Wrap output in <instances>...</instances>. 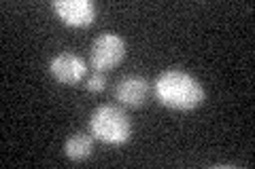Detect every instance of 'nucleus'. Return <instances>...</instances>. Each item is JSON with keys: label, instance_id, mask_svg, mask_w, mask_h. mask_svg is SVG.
Returning a JSON list of instances; mask_svg holds the SVG:
<instances>
[{"label": "nucleus", "instance_id": "nucleus-1", "mask_svg": "<svg viewBox=\"0 0 255 169\" xmlns=\"http://www.w3.org/2000/svg\"><path fill=\"white\" fill-rule=\"evenodd\" d=\"M153 95L162 106L170 110H196L204 102V89L200 80L177 68L162 72L153 83Z\"/></svg>", "mask_w": 255, "mask_h": 169}, {"label": "nucleus", "instance_id": "nucleus-2", "mask_svg": "<svg viewBox=\"0 0 255 169\" xmlns=\"http://www.w3.org/2000/svg\"><path fill=\"white\" fill-rule=\"evenodd\" d=\"M90 133L105 144L122 146L132 138V123L122 108L102 104L90 116Z\"/></svg>", "mask_w": 255, "mask_h": 169}, {"label": "nucleus", "instance_id": "nucleus-3", "mask_svg": "<svg viewBox=\"0 0 255 169\" xmlns=\"http://www.w3.org/2000/svg\"><path fill=\"white\" fill-rule=\"evenodd\" d=\"M126 57V40L115 32H102L90 47V63L96 72L117 68Z\"/></svg>", "mask_w": 255, "mask_h": 169}, {"label": "nucleus", "instance_id": "nucleus-4", "mask_svg": "<svg viewBox=\"0 0 255 169\" xmlns=\"http://www.w3.org/2000/svg\"><path fill=\"white\" fill-rule=\"evenodd\" d=\"M53 13L73 28H87L96 21V4L90 0H53Z\"/></svg>", "mask_w": 255, "mask_h": 169}, {"label": "nucleus", "instance_id": "nucleus-5", "mask_svg": "<svg viewBox=\"0 0 255 169\" xmlns=\"http://www.w3.org/2000/svg\"><path fill=\"white\" fill-rule=\"evenodd\" d=\"M113 95L126 108H140V106H145L149 100L151 85L147 83V78H142L138 74H128L117 80Z\"/></svg>", "mask_w": 255, "mask_h": 169}, {"label": "nucleus", "instance_id": "nucleus-6", "mask_svg": "<svg viewBox=\"0 0 255 169\" xmlns=\"http://www.w3.org/2000/svg\"><path fill=\"white\" fill-rule=\"evenodd\" d=\"M49 74L62 85H77L87 74V63L75 53H60L49 61Z\"/></svg>", "mask_w": 255, "mask_h": 169}, {"label": "nucleus", "instance_id": "nucleus-7", "mask_svg": "<svg viewBox=\"0 0 255 169\" xmlns=\"http://www.w3.org/2000/svg\"><path fill=\"white\" fill-rule=\"evenodd\" d=\"M94 150V135L85 131L70 133L68 140L64 142V155L70 161H85Z\"/></svg>", "mask_w": 255, "mask_h": 169}, {"label": "nucleus", "instance_id": "nucleus-8", "mask_svg": "<svg viewBox=\"0 0 255 169\" xmlns=\"http://www.w3.org/2000/svg\"><path fill=\"white\" fill-rule=\"evenodd\" d=\"M85 89L90 93H100L107 89V76L105 72H94L92 76L85 78Z\"/></svg>", "mask_w": 255, "mask_h": 169}]
</instances>
